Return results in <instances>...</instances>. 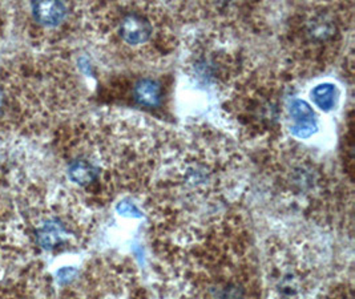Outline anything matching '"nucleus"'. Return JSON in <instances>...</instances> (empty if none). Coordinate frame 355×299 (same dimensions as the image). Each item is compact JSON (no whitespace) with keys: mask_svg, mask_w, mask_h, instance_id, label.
I'll return each mask as SVG.
<instances>
[{"mask_svg":"<svg viewBox=\"0 0 355 299\" xmlns=\"http://www.w3.org/2000/svg\"><path fill=\"white\" fill-rule=\"evenodd\" d=\"M166 151L146 188V209L164 242L185 248L232 213L243 160L225 139L201 133Z\"/></svg>","mask_w":355,"mask_h":299,"instance_id":"nucleus-1","label":"nucleus"},{"mask_svg":"<svg viewBox=\"0 0 355 299\" xmlns=\"http://www.w3.org/2000/svg\"><path fill=\"white\" fill-rule=\"evenodd\" d=\"M63 151L68 180L103 201L146 191L162 152L144 121L117 116L75 128Z\"/></svg>","mask_w":355,"mask_h":299,"instance_id":"nucleus-2","label":"nucleus"},{"mask_svg":"<svg viewBox=\"0 0 355 299\" xmlns=\"http://www.w3.org/2000/svg\"><path fill=\"white\" fill-rule=\"evenodd\" d=\"M175 250L168 274L178 297L265 299L250 233L236 213H229L200 241Z\"/></svg>","mask_w":355,"mask_h":299,"instance_id":"nucleus-3","label":"nucleus"},{"mask_svg":"<svg viewBox=\"0 0 355 299\" xmlns=\"http://www.w3.org/2000/svg\"><path fill=\"white\" fill-rule=\"evenodd\" d=\"M76 85L59 58L0 62V132L46 129L75 103Z\"/></svg>","mask_w":355,"mask_h":299,"instance_id":"nucleus-4","label":"nucleus"},{"mask_svg":"<svg viewBox=\"0 0 355 299\" xmlns=\"http://www.w3.org/2000/svg\"><path fill=\"white\" fill-rule=\"evenodd\" d=\"M88 31L127 63H159L176 46L172 16L155 3L88 4Z\"/></svg>","mask_w":355,"mask_h":299,"instance_id":"nucleus-5","label":"nucleus"},{"mask_svg":"<svg viewBox=\"0 0 355 299\" xmlns=\"http://www.w3.org/2000/svg\"><path fill=\"white\" fill-rule=\"evenodd\" d=\"M265 299H323L326 268L317 249L306 241L273 237L262 261Z\"/></svg>","mask_w":355,"mask_h":299,"instance_id":"nucleus-6","label":"nucleus"},{"mask_svg":"<svg viewBox=\"0 0 355 299\" xmlns=\"http://www.w3.org/2000/svg\"><path fill=\"white\" fill-rule=\"evenodd\" d=\"M269 161L272 181L284 201L317 220L329 219L338 191L322 161L288 142L277 145Z\"/></svg>","mask_w":355,"mask_h":299,"instance_id":"nucleus-7","label":"nucleus"},{"mask_svg":"<svg viewBox=\"0 0 355 299\" xmlns=\"http://www.w3.org/2000/svg\"><path fill=\"white\" fill-rule=\"evenodd\" d=\"M284 83L273 72L246 69L232 85L226 110L249 142L278 140L285 123Z\"/></svg>","mask_w":355,"mask_h":299,"instance_id":"nucleus-8","label":"nucleus"},{"mask_svg":"<svg viewBox=\"0 0 355 299\" xmlns=\"http://www.w3.org/2000/svg\"><path fill=\"white\" fill-rule=\"evenodd\" d=\"M345 11L342 4H311L291 16L285 46L298 69H323L334 62L352 19Z\"/></svg>","mask_w":355,"mask_h":299,"instance_id":"nucleus-9","label":"nucleus"},{"mask_svg":"<svg viewBox=\"0 0 355 299\" xmlns=\"http://www.w3.org/2000/svg\"><path fill=\"white\" fill-rule=\"evenodd\" d=\"M19 7L28 36L47 51L63 44L80 28L88 30V4L33 1Z\"/></svg>","mask_w":355,"mask_h":299,"instance_id":"nucleus-10","label":"nucleus"},{"mask_svg":"<svg viewBox=\"0 0 355 299\" xmlns=\"http://www.w3.org/2000/svg\"><path fill=\"white\" fill-rule=\"evenodd\" d=\"M286 116L291 132L297 137L306 139L317 129L315 113L304 100H293L286 110Z\"/></svg>","mask_w":355,"mask_h":299,"instance_id":"nucleus-11","label":"nucleus"},{"mask_svg":"<svg viewBox=\"0 0 355 299\" xmlns=\"http://www.w3.org/2000/svg\"><path fill=\"white\" fill-rule=\"evenodd\" d=\"M132 96L139 105L146 108H156L162 105L164 99L162 84L157 79L141 78L135 83Z\"/></svg>","mask_w":355,"mask_h":299,"instance_id":"nucleus-12","label":"nucleus"},{"mask_svg":"<svg viewBox=\"0 0 355 299\" xmlns=\"http://www.w3.org/2000/svg\"><path fill=\"white\" fill-rule=\"evenodd\" d=\"M338 96V89L333 84H320L311 91L314 104L323 112H330L336 108Z\"/></svg>","mask_w":355,"mask_h":299,"instance_id":"nucleus-13","label":"nucleus"},{"mask_svg":"<svg viewBox=\"0 0 355 299\" xmlns=\"http://www.w3.org/2000/svg\"><path fill=\"white\" fill-rule=\"evenodd\" d=\"M6 26H7V11H6L4 7L0 4V39H1L3 33H4Z\"/></svg>","mask_w":355,"mask_h":299,"instance_id":"nucleus-14","label":"nucleus"}]
</instances>
